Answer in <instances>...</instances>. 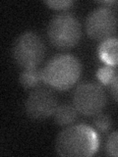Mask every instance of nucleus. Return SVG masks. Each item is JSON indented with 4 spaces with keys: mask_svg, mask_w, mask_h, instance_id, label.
I'll return each mask as SVG.
<instances>
[{
    "mask_svg": "<svg viewBox=\"0 0 118 157\" xmlns=\"http://www.w3.org/2000/svg\"><path fill=\"white\" fill-rule=\"evenodd\" d=\"M100 141L95 129L86 124H76L65 128L58 134L55 150L64 157H88L96 153Z\"/></svg>",
    "mask_w": 118,
    "mask_h": 157,
    "instance_id": "f257e3e1",
    "label": "nucleus"
},
{
    "mask_svg": "<svg viewBox=\"0 0 118 157\" xmlns=\"http://www.w3.org/2000/svg\"><path fill=\"white\" fill-rule=\"evenodd\" d=\"M41 81L57 90H66L79 81L82 63L71 54H60L49 59L41 70Z\"/></svg>",
    "mask_w": 118,
    "mask_h": 157,
    "instance_id": "f03ea898",
    "label": "nucleus"
},
{
    "mask_svg": "<svg viewBox=\"0 0 118 157\" xmlns=\"http://www.w3.org/2000/svg\"><path fill=\"white\" fill-rule=\"evenodd\" d=\"M81 36L80 22L69 12L56 15L48 24V39L52 45L58 49L73 48L80 41Z\"/></svg>",
    "mask_w": 118,
    "mask_h": 157,
    "instance_id": "7ed1b4c3",
    "label": "nucleus"
},
{
    "mask_svg": "<svg viewBox=\"0 0 118 157\" xmlns=\"http://www.w3.org/2000/svg\"><path fill=\"white\" fill-rule=\"evenodd\" d=\"M12 55L17 65L23 69L37 68L44 59L45 45L37 33L26 32L16 38Z\"/></svg>",
    "mask_w": 118,
    "mask_h": 157,
    "instance_id": "20e7f679",
    "label": "nucleus"
},
{
    "mask_svg": "<svg viewBox=\"0 0 118 157\" xmlns=\"http://www.w3.org/2000/svg\"><path fill=\"white\" fill-rule=\"evenodd\" d=\"M107 102L104 90L96 82H83L73 94V105L85 116H96L101 113Z\"/></svg>",
    "mask_w": 118,
    "mask_h": 157,
    "instance_id": "39448f33",
    "label": "nucleus"
},
{
    "mask_svg": "<svg viewBox=\"0 0 118 157\" xmlns=\"http://www.w3.org/2000/svg\"><path fill=\"white\" fill-rule=\"evenodd\" d=\"M117 26L115 14L107 7L96 8L86 19V32L95 40H105L111 37Z\"/></svg>",
    "mask_w": 118,
    "mask_h": 157,
    "instance_id": "423d86ee",
    "label": "nucleus"
},
{
    "mask_svg": "<svg viewBox=\"0 0 118 157\" xmlns=\"http://www.w3.org/2000/svg\"><path fill=\"white\" fill-rule=\"evenodd\" d=\"M57 98L47 88L33 90L25 102L27 115L33 120L42 121L51 117L57 108Z\"/></svg>",
    "mask_w": 118,
    "mask_h": 157,
    "instance_id": "0eeeda50",
    "label": "nucleus"
},
{
    "mask_svg": "<svg viewBox=\"0 0 118 157\" xmlns=\"http://www.w3.org/2000/svg\"><path fill=\"white\" fill-rule=\"evenodd\" d=\"M98 54L107 65H118V38L109 37L103 40L98 48Z\"/></svg>",
    "mask_w": 118,
    "mask_h": 157,
    "instance_id": "6e6552de",
    "label": "nucleus"
},
{
    "mask_svg": "<svg viewBox=\"0 0 118 157\" xmlns=\"http://www.w3.org/2000/svg\"><path fill=\"white\" fill-rule=\"evenodd\" d=\"M78 116V111L74 105L64 103L57 106L55 112H54L53 117L54 121L57 125L61 127H66L72 125L76 121Z\"/></svg>",
    "mask_w": 118,
    "mask_h": 157,
    "instance_id": "1a4fd4ad",
    "label": "nucleus"
},
{
    "mask_svg": "<svg viewBox=\"0 0 118 157\" xmlns=\"http://www.w3.org/2000/svg\"><path fill=\"white\" fill-rule=\"evenodd\" d=\"M19 81L24 88L27 90L34 88L41 81V71H38L37 68L24 69V71L20 74Z\"/></svg>",
    "mask_w": 118,
    "mask_h": 157,
    "instance_id": "9d476101",
    "label": "nucleus"
},
{
    "mask_svg": "<svg viewBox=\"0 0 118 157\" xmlns=\"http://www.w3.org/2000/svg\"><path fill=\"white\" fill-rule=\"evenodd\" d=\"M93 126L100 132H106L110 130L112 122L111 118L104 113H100L95 116L92 120Z\"/></svg>",
    "mask_w": 118,
    "mask_h": 157,
    "instance_id": "9b49d317",
    "label": "nucleus"
},
{
    "mask_svg": "<svg viewBox=\"0 0 118 157\" xmlns=\"http://www.w3.org/2000/svg\"><path fill=\"white\" fill-rule=\"evenodd\" d=\"M104 148L107 155L118 157V131L108 135L105 140Z\"/></svg>",
    "mask_w": 118,
    "mask_h": 157,
    "instance_id": "f8f14e48",
    "label": "nucleus"
},
{
    "mask_svg": "<svg viewBox=\"0 0 118 157\" xmlns=\"http://www.w3.org/2000/svg\"><path fill=\"white\" fill-rule=\"evenodd\" d=\"M114 75H115V72L112 69V67L109 65L100 68L97 72V78H100L103 83H105V85H109Z\"/></svg>",
    "mask_w": 118,
    "mask_h": 157,
    "instance_id": "ddd939ff",
    "label": "nucleus"
},
{
    "mask_svg": "<svg viewBox=\"0 0 118 157\" xmlns=\"http://www.w3.org/2000/svg\"><path fill=\"white\" fill-rule=\"evenodd\" d=\"M44 4L52 10H67L72 7L74 1L71 0H51V1H44Z\"/></svg>",
    "mask_w": 118,
    "mask_h": 157,
    "instance_id": "4468645a",
    "label": "nucleus"
},
{
    "mask_svg": "<svg viewBox=\"0 0 118 157\" xmlns=\"http://www.w3.org/2000/svg\"><path fill=\"white\" fill-rule=\"evenodd\" d=\"M109 90L113 99L118 103V73H115L114 77L109 83Z\"/></svg>",
    "mask_w": 118,
    "mask_h": 157,
    "instance_id": "2eb2a0df",
    "label": "nucleus"
},
{
    "mask_svg": "<svg viewBox=\"0 0 118 157\" xmlns=\"http://www.w3.org/2000/svg\"><path fill=\"white\" fill-rule=\"evenodd\" d=\"M100 3L102 4V5H111V4H114L115 1H101Z\"/></svg>",
    "mask_w": 118,
    "mask_h": 157,
    "instance_id": "dca6fc26",
    "label": "nucleus"
}]
</instances>
